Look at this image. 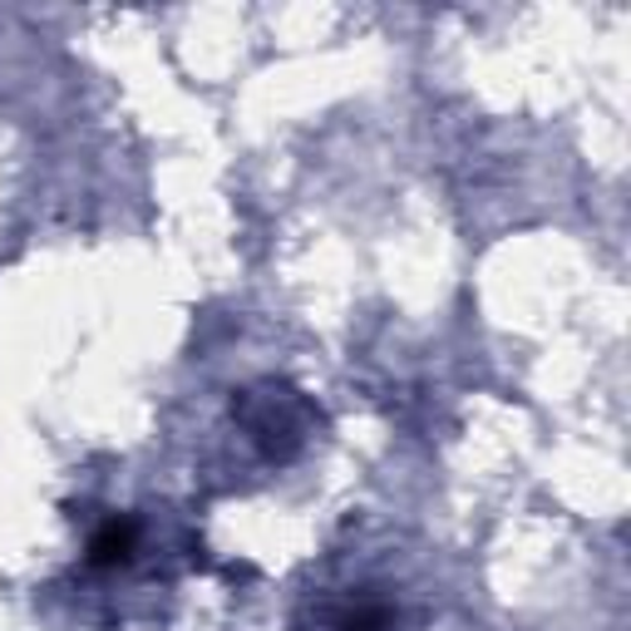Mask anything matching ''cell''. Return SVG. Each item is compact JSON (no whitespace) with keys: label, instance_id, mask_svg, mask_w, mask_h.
<instances>
[{"label":"cell","instance_id":"cell-1","mask_svg":"<svg viewBox=\"0 0 631 631\" xmlns=\"http://www.w3.org/2000/svg\"><path fill=\"white\" fill-rule=\"evenodd\" d=\"M129 548H133V523H104L99 533H94V543H89V563H124L129 557Z\"/></svg>","mask_w":631,"mask_h":631}]
</instances>
